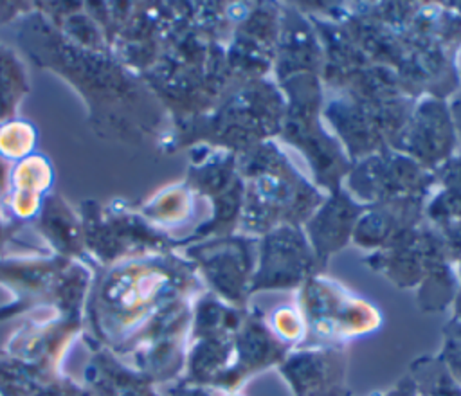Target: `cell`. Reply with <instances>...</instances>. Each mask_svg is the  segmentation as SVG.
I'll list each match as a JSON object with an SVG mask.
<instances>
[{
    "label": "cell",
    "instance_id": "4",
    "mask_svg": "<svg viewBox=\"0 0 461 396\" xmlns=\"http://www.w3.org/2000/svg\"><path fill=\"white\" fill-rule=\"evenodd\" d=\"M81 221L85 250L104 266L130 257L158 254L167 243L166 236L140 214L115 202L104 207L95 202H83Z\"/></svg>",
    "mask_w": 461,
    "mask_h": 396
},
{
    "label": "cell",
    "instance_id": "13",
    "mask_svg": "<svg viewBox=\"0 0 461 396\" xmlns=\"http://www.w3.org/2000/svg\"><path fill=\"white\" fill-rule=\"evenodd\" d=\"M189 209V193L182 187H171L151 200H148L139 214L148 223H176L187 216Z\"/></svg>",
    "mask_w": 461,
    "mask_h": 396
},
{
    "label": "cell",
    "instance_id": "14",
    "mask_svg": "<svg viewBox=\"0 0 461 396\" xmlns=\"http://www.w3.org/2000/svg\"><path fill=\"white\" fill-rule=\"evenodd\" d=\"M267 326L270 328V331L274 333V337L283 342L286 347H294L299 342L304 340V337L308 335V328L304 322V317L301 313V310L295 306H277L276 310L270 311Z\"/></svg>",
    "mask_w": 461,
    "mask_h": 396
},
{
    "label": "cell",
    "instance_id": "16",
    "mask_svg": "<svg viewBox=\"0 0 461 396\" xmlns=\"http://www.w3.org/2000/svg\"><path fill=\"white\" fill-rule=\"evenodd\" d=\"M32 9L34 5H27L23 2H0V22H9L16 16H23Z\"/></svg>",
    "mask_w": 461,
    "mask_h": 396
},
{
    "label": "cell",
    "instance_id": "10",
    "mask_svg": "<svg viewBox=\"0 0 461 396\" xmlns=\"http://www.w3.org/2000/svg\"><path fill=\"white\" fill-rule=\"evenodd\" d=\"M29 94L23 63L14 50L0 43V122L16 115L18 104Z\"/></svg>",
    "mask_w": 461,
    "mask_h": 396
},
{
    "label": "cell",
    "instance_id": "19",
    "mask_svg": "<svg viewBox=\"0 0 461 396\" xmlns=\"http://www.w3.org/2000/svg\"><path fill=\"white\" fill-rule=\"evenodd\" d=\"M169 396H211V389L202 387V385H193V383H182L176 389L169 392Z\"/></svg>",
    "mask_w": 461,
    "mask_h": 396
},
{
    "label": "cell",
    "instance_id": "9",
    "mask_svg": "<svg viewBox=\"0 0 461 396\" xmlns=\"http://www.w3.org/2000/svg\"><path fill=\"white\" fill-rule=\"evenodd\" d=\"M32 227L52 248L54 256L65 259H85V234L83 221L72 207L56 193H49L41 203Z\"/></svg>",
    "mask_w": 461,
    "mask_h": 396
},
{
    "label": "cell",
    "instance_id": "5",
    "mask_svg": "<svg viewBox=\"0 0 461 396\" xmlns=\"http://www.w3.org/2000/svg\"><path fill=\"white\" fill-rule=\"evenodd\" d=\"M196 266L221 301L247 308L252 277L256 272L250 247L241 239H229L211 247L191 250Z\"/></svg>",
    "mask_w": 461,
    "mask_h": 396
},
{
    "label": "cell",
    "instance_id": "22",
    "mask_svg": "<svg viewBox=\"0 0 461 396\" xmlns=\"http://www.w3.org/2000/svg\"><path fill=\"white\" fill-rule=\"evenodd\" d=\"M335 396H351V392H349V389H346V391H342V392H339Z\"/></svg>",
    "mask_w": 461,
    "mask_h": 396
},
{
    "label": "cell",
    "instance_id": "3",
    "mask_svg": "<svg viewBox=\"0 0 461 396\" xmlns=\"http://www.w3.org/2000/svg\"><path fill=\"white\" fill-rule=\"evenodd\" d=\"M297 308L301 310L308 333L326 342L340 344L378 329L382 317L378 310L340 283L312 275L299 286Z\"/></svg>",
    "mask_w": 461,
    "mask_h": 396
},
{
    "label": "cell",
    "instance_id": "6",
    "mask_svg": "<svg viewBox=\"0 0 461 396\" xmlns=\"http://www.w3.org/2000/svg\"><path fill=\"white\" fill-rule=\"evenodd\" d=\"M294 396H335L346 391V356L337 346L297 347L277 365Z\"/></svg>",
    "mask_w": 461,
    "mask_h": 396
},
{
    "label": "cell",
    "instance_id": "2",
    "mask_svg": "<svg viewBox=\"0 0 461 396\" xmlns=\"http://www.w3.org/2000/svg\"><path fill=\"white\" fill-rule=\"evenodd\" d=\"M200 288L194 266L176 257L146 254L108 265L92 299V317L106 340L128 342L169 304Z\"/></svg>",
    "mask_w": 461,
    "mask_h": 396
},
{
    "label": "cell",
    "instance_id": "15",
    "mask_svg": "<svg viewBox=\"0 0 461 396\" xmlns=\"http://www.w3.org/2000/svg\"><path fill=\"white\" fill-rule=\"evenodd\" d=\"M438 356L447 365V369L456 378V382L461 385V320L459 319L454 317L445 326V342Z\"/></svg>",
    "mask_w": 461,
    "mask_h": 396
},
{
    "label": "cell",
    "instance_id": "8",
    "mask_svg": "<svg viewBox=\"0 0 461 396\" xmlns=\"http://www.w3.org/2000/svg\"><path fill=\"white\" fill-rule=\"evenodd\" d=\"M52 176L50 160L41 153H32L14 162L2 214L18 225L32 223L50 191Z\"/></svg>",
    "mask_w": 461,
    "mask_h": 396
},
{
    "label": "cell",
    "instance_id": "7",
    "mask_svg": "<svg viewBox=\"0 0 461 396\" xmlns=\"http://www.w3.org/2000/svg\"><path fill=\"white\" fill-rule=\"evenodd\" d=\"M315 254L310 252L303 236L276 234L265 239L261 256L252 277L250 293L259 290L299 288L313 275Z\"/></svg>",
    "mask_w": 461,
    "mask_h": 396
},
{
    "label": "cell",
    "instance_id": "21",
    "mask_svg": "<svg viewBox=\"0 0 461 396\" xmlns=\"http://www.w3.org/2000/svg\"><path fill=\"white\" fill-rule=\"evenodd\" d=\"M223 396H243L240 391H230V392H223Z\"/></svg>",
    "mask_w": 461,
    "mask_h": 396
},
{
    "label": "cell",
    "instance_id": "18",
    "mask_svg": "<svg viewBox=\"0 0 461 396\" xmlns=\"http://www.w3.org/2000/svg\"><path fill=\"white\" fill-rule=\"evenodd\" d=\"M11 167H13V164L7 162V160L0 155V212H2V209H4L5 196H7V189H9Z\"/></svg>",
    "mask_w": 461,
    "mask_h": 396
},
{
    "label": "cell",
    "instance_id": "1",
    "mask_svg": "<svg viewBox=\"0 0 461 396\" xmlns=\"http://www.w3.org/2000/svg\"><path fill=\"white\" fill-rule=\"evenodd\" d=\"M18 43L38 67L56 72L81 95L99 137L139 142L153 130L157 103L151 92L110 52L74 45L38 9L20 18Z\"/></svg>",
    "mask_w": 461,
    "mask_h": 396
},
{
    "label": "cell",
    "instance_id": "11",
    "mask_svg": "<svg viewBox=\"0 0 461 396\" xmlns=\"http://www.w3.org/2000/svg\"><path fill=\"white\" fill-rule=\"evenodd\" d=\"M409 376L414 382L416 396H461V385L439 356H421L414 360Z\"/></svg>",
    "mask_w": 461,
    "mask_h": 396
},
{
    "label": "cell",
    "instance_id": "17",
    "mask_svg": "<svg viewBox=\"0 0 461 396\" xmlns=\"http://www.w3.org/2000/svg\"><path fill=\"white\" fill-rule=\"evenodd\" d=\"M371 396H416V387L411 376H403L396 385L385 389V391H378L373 392Z\"/></svg>",
    "mask_w": 461,
    "mask_h": 396
},
{
    "label": "cell",
    "instance_id": "20",
    "mask_svg": "<svg viewBox=\"0 0 461 396\" xmlns=\"http://www.w3.org/2000/svg\"><path fill=\"white\" fill-rule=\"evenodd\" d=\"M20 227H22V225L9 221V220L0 212V254H2L4 248H5V243L13 238V234H14Z\"/></svg>",
    "mask_w": 461,
    "mask_h": 396
},
{
    "label": "cell",
    "instance_id": "12",
    "mask_svg": "<svg viewBox=\"0 0 461 396\" xmlns=\"http://www.w3.org/2000/svg\"><path fill=\"white\" fill-rule=\"evenodd\" d=\"M38 131L32 122L20 117L0 122V155L14 164L34 153Z\"/></svg>",
    "mask_w": 461,
    "mask_h": 396
}]
</instances>
